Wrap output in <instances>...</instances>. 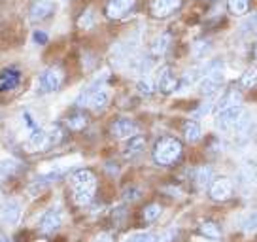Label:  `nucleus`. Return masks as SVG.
<instances>
[{
	"label": "nucleus",
	"mask_w": 257,
	"mask_h": 242,
	"mask_svg": "<svg viewBox=\"0 0 257 242\" xmlns=\"http://www.w3.org/2000/svg\"><path fill=\"white\" fill-rule=\"evenodd\" d=\"M70 187H72V199L78 206H87L93 201L96 191V178L87 169H78L70 176Z\"/></svg>",
	"instance_id": "nucleus-1"
},
{
	"label": "nucleus",
	"mask_w": 257,
	"mask_h": 242,
	"mask_svg": "<svg viewBox=\"0 0 257 242\" xmlns=\"http://www.w3.org/2000/svg\"><path fill=\"white\" fill-rule=\"evenodd\" d=\"M182 155V142L172 137L161 138L153 148V159L161 167H169L172 163H176Z\"/></svg>",
	"instance_id": "nucleus-2"
},
{
	"label": "nucleus",
	"mask_w": 257,
	"mask_h": 242,
	"mask_svg": "<svg viewBox=\"0 0 257 242\" xmlns=\"http://www.w3.org/2000/svg\"><path fill=\"white\" fill-rule=\"evenodd\" d=\"M225 80V72H223V65L221 63H212V65L204 70V76L201 78V81L197 83V89L202 97H212L216 95L219 87L223 85Z\"/></svg>",
	"instance_id": "nucleus-3"
},
{
	"label": "nucleus",
	"mask_w": 257,
	"mask_h": 242,
	"mask_svg": "<svg viewBox=\"0 0 257 242\" xmlns=\"http://www.w3.org/2000/svg\"><path fill=\"white\" fill-rule=\"evenodd\" d=\"M64 80V72L59 66H49L46 70H42L38 80H36V95H51L61 87Z\"/></svg>",
	"instance_id": "nucleus-4"
},
{
	"label": "nucleus",
	"mask_w": 257,
	"mask_h": 242,
	"mask_svg": "<svg viewBox=\"0 0 257 242\" xmlns=\"http://www.w3.org/2000/svg\"><path fill=\"white\" fill-rule=\"evenodd\" d=\"M138 46V36H128L125 40L117 42L112 48V61L117 66L127 65V61L137 53Z\"/></svg>",
	"instance_id": "nucleus-5"
},
{
	"label": "nucleus",
	"mask_w": 257,
	"mask_h": 242,
	"mask_svg": "<svg viewBox=\"0 0 257 242\" xmlns=\"http://www.w3.org/2000/svg\"><path fill=\"white\" fill-rule=\"evenodd\" d=\"M155 87H157V91L163 93V95H170V93H174L178 89V78L170 66H163L159 72H157Z\"/></svg>",
	"instance_id": "nucleus-6"
},
{
	"label": "nucleus",
	"mask_w": 257,
	"mask_h": 242,
	"mask_svg": "<svg viewBox=\"0 0 257 242\" xmlns=\"http://www.w3.org/2000/svg\"><path fill=\"white\" fill-rule=\"evenodd\" d=\"M242 106H231V108H225L221 112L216 113V127L219 131H233V127L236 125L238 117L242 115Z\"/></svg>",
	"instance_id": "nucleus-7"
},
{
	"label": "nucleus",
	"mask_w": 257,
	"mask_h": 242,
	"mask_svg": "<svg viewBox=\"0 0 257 242\" xmlns=\"http://www.w3.org/2000/svg\"><path fill=\"white\" fill-rule=\"evenodd\" d=\"M21 204L14 199H8V201L4 202L2 206H0V219L6 223V225H17L19 221H21Z\"/></svg>",
	"instance_id": "nucleus-8"
},
{
	"label": "nucleus",
	"mask_w": 257,
	"mask_h": 242,
	"mask_svg": "<svg viewBox=\"0 0 257 242\" xmlns=\"http://www.w3.org/2000/svg\"><path fill=\"white\" fill-rule=\"evenodd\" d=\"M210 199L214 201H227L233 195V182L229 178H217L210 184Z\"/></svg>",
	"instance_id": "nucleus-9"
},
{
	"label": "nucleus",
	"mask_w": 257,
	"mask_h": 242,
	"mask_svg": "<svg viewBox=\"0 0 257 242\" xmlns=\"http://www.w3.org/2000/svg\"><path fill=\"white\" fill-rule=\"evenodd\" d=\"M110 133H112L113 138L127 140V138H131L137 133V125H135V121L128 119V117H117V119H113Z\"/></svg>",
	"instance_id": "nucleus-10"
},
{
	"label": "nucleus",
	"mask_w": 257,
	"mask_h": 242,
	"mask_svg": "<svg viewBox=\"0 0 257 242\" xmlns=\"http://www.w3.org/2000/svg\"><path fill=\"white\" fill-rule=\"evenodd\" d=\"M135 4H137V0H110L106 4V17L108 19H123L135 8Z\"/></svg>",
	"instance_id": "nucleus-11"
},
{
	"label": "nucleus",
	"mask_w": 257,
	"mask_h": 242,
	"mask_svg": "<svg viewBox=\"0 0 257 242\" xmlns=\"http://www.w3.org/2000/svg\"><path fill=\"white\" fill-rule=\"evenodd\" d=\"M55 12V4L51 0H36L29 10V19L34 23H40L44 19H48Z\"/></svg>",
	"instance_id": "nucleus-12"
},
{
	"label": "nucleus",
	"mask_w": 257,
	"mask_h": 242,
	"mask_svg": "<svg viewBox=\"0 0 257 242\" xmlns=\"http://www.w3.org/2000/svg\"><path fill=\"white\" fill-rule=\"evenodd\" d=\"M61 221H63L61 212H59L57 208H49L42 214L40 221H38V229H40L42 233H48V234L55 233L57 229L61 227Z\"/></svg>",
	"instance_id": "nucleus-13"
},
{
	"label": "nucleus",
	"mask_w": 257,
	"mask_h": 242,
	"mask_svg": "<svg viewBox=\"0 0 257 242\" xmlns=\"http://www.w3.org/2000/svg\"><path fill=\"white\" fill-rule=\"evenodd\" d=\"M49 148L48 142V133L42 129H34L29 133V138L25 142V150L27 152H44Z\"/></svg>",
	"instance_id": "nucleus-14"
},
{
	"label": "nucleus",
	"mask_w": 257,
	"mask_h": 242,
	"mask_svg": "<svg viewBox=\"0 0 257 242\" xmlns=\"http://www.w3.org/2000/svg\"><path fill=\"white\" fill-rule=\"evenodd\" d=\"M182 6V0H153L152 2V14L155 17H169L172 16L178 8Z\"/></svg>",
	"instance_id": "nucleus-15"
},
{
	"label": "nucleus",
	"mask_w": 257,
	"mask_h": 242,
	"mask_svg": "<svg viewBox=\"0 0 257 242\" xmlns=\"http://www.w3.org/2000/svg\"><path fill=\"white\" fill-rule=\"evenodd\" d=\"M146 150V138L140 135H133L131 138H127V142L123 146V155L127 159H135Z\"/></svg>",
	"instance_id": "nucleus-16"
},
{
	"label": "nucleus",
	"mask_w": 257,
	"mask_h": 242,
	"mask_svg": "<svg viewBox=\"0 0 257 242\" xmlns=\"http://www.w3.org/2000/svg\"><path fill=\"white\" fill-rule=\"evenodd\" d=\"M170 44H172V36H170L169 33L159 34V36L152 42V46H150V55H152V57L165 55V53L169 51Z\"/></svg>",
	"instance_id": "nucleus-17"
},
{
	"label": "nucleus",
	"mask_w": 257,
	"mask_h": 242,
	"mask_svg": "<svg viewBox=\"0 0 257 242\" xmlns=\"http://www.w3.org/2000/svg\"><path fill=\"white\" fill-rule=\"evenodd\" d=\"M19 81H21V72L16 68H6L0 74V91H10V89L17 87Z\"/></svg>",
	"instance_id": "nucleus-18"
},
{
	"label": "nucleus",
	"mask_w": 257,
	"mask_h": 242,
	"mask_svg": "<svg viewBox=\"0 0 257 242\" xmlns=\"http://www.w3.org/2000/svg\"><path fill=\"white\" fill-rule=\"evenodd\" d=\"M242 102V97L240 93L236 91V89H229V91H225L223 95L219 97V100L216 102V113L225 110V108H231V106H236Z\"/></svg>",
	"instance_id": "nucleus-19"
},
{
	"label": "nucleus",
	"mask_w": 257,
	"mask_h": 242,
	"mask_svg": "<svg viewBox=\"0 0 257 242\" xmlns=\"http://www.w3.org/2000/svg\"><path fill=\"white\" fill-rule=\"evenodd\" d=\"M249 131H251V117H249L248 112H242V115L236 121V125L233 127L234 137H236V140H246Z\"/></svg>",
	"instance_id": "nucleus-20"
},
{
	"label": "nucleus",
	"mask_w": 257,
	"mask_h": 242,
	"mask_svg": "<svg viewBox=\"0 0 257 242\" xmlns=\"http://www.w3.org/2000/svg\"><path fill=\"white\" fill-rule=\"evenodd\" d=\"M212 178H214V172L210 167H199L195 172V184L199 189H206L212 184Z\"/></svg>",
	"instance_id": "nucleus-21"
},
{
	"label": "nucleus",
	"mask_w": 257,
	"mask_h": 242,
	"mask_svg": "<svg viewBox=\"0 0 257 242\" xmlns=\"http://www.w3.org/2000/svg\"><path fill=\"white\" fill-rule=\"evenodd\" d=\"M201 135H202V131H201V125L197 123L195 119L191 121H187L184 125V137L187 142H199L201 140Z\"/></svg>",
	"instance_id": "nucleus-22"
},
{
	"label": "nucleus",
	"mask_w": 257,
	"mask_h": 242,
	"mask_svg": "<svg viewBox=\"0 0 257 242\" xmlns=\"http://www.w3.org/2000/svg\"><path fill=\"white\" fill-rule=\"evenodd\" d=\"M17 170H19V161L14 159V157H4L0 161V178L14 176Z\"/></svg>",
	"instance_id": "nucleus-23"
},
{
	"label": "nucleus",
	"mask_w": 257,
	"mask_h": 242,
	"mask_svg": "<svg viewBox=\"0 0 257 242\" xmlns=\"http://www.w3.org/2000/svg\"><path fill=\"white\" fill-rule=\"evenodd\" d=\"M87 115L83 112H76L72 113V115H68V119H66V125H68V129H72V131H81V129H85L87 127Z\"/></svg>",
	"instance_id": "nucleus-24"
},
{
	"label": "nucleus",
	"mask_w": 257,
	"mask_h": 242,
	"mask_svg": "<svg viewBox=\"0 0 257 242\" xmlns=\"http://www.w3.org/2000/svg\"><path fill=\"white\" fill-rule=\"evenodd\" d=\"M199 229H201L202 236H206L210 240H217V238L221 236V229H219V225L214 223V221H202Z\"/></svg>",
	"instance_id": "nucleus-25"
},
{
	"label": "nucleus",
	"mask_w": 257,
	"mask_h": 242,
	"mask_svg": "<svg viewBox=\"0 0 257 242\" xmlns=\"http://www.w3.org/2000/svg\"><path fill=\"white\" fill-rule=\"evenodd\" d=\"M240 85L244 89H251L257 85V65L249 66L246 72L240 76Z\"/></svg>",
	"instance_id": "nucleus-26"
},
{
	"label": "nucleus",
	"mask_w": 257,
	"mask_h": 242,
	"mask_svg": "<svg viewBox=\"0 0 257 242\" xmlns=\"http://www.w3.org/2000/svg\"><path fill=\"white\" fill-rule=\"evenodd\" d=\"M249 10V0H229V12L236 17H242Z\"/></svg>",
	"instance_id": "nucleus-27"
},
{
	"label": "nucleus",
	"mask_w": 257,
	"mask_h": 242,
	"mask_svg": "<svg viewBox=\"0 0 257 242\" xmlns=\"http://www.w3.org/2000/svg\"><path fill=\"white\" fill-rule=\"evenodd\" d=\"M240 33L244 36H257V14H251V16L240 25Z\"/></svg>",
	"instance_id": "nucleus-28"
},
{
	"label": "nucleus",
	"mask_w": 257,
	"mask_h": 242,
	"mask_svg": "<svg viewBox=\"0 0 257 242\" xmlns=\"http://www.w3.org/2000/svg\"><path fill=\"white\" fill-rule=\"evenodd\" d=\"M78 27L83 29V31L93 29V27H95V12H93L91 8L85 10V12L80 16V19H78Z\"/></svg>",
	"instance_id": "nucleus-29"
},
{
	"label": "nucleus",
	"mask_w": 257,
	"mask_h": 242,
	"mask_svg": "<svg viewBox=\"0 0 257 242\" xmlns=\"http://www.w3.org/2000/svg\"><path fill=\"white\" fill-rule=\"evenodd\" d=\"M137 91L142 97H150L153 91H155V83H153L148 76H144V78H140V80L137 81Z\"/></svg>",
	"instance_id": "nucleus-30"
},
{
	"label": "nucleus",
	"mask_w": 257,
	"mask_h": 242,
	"mask_svg": "<svg viewBox=\"0 0 257 242\" xmlns=\"http://www.w3.org/2000/svg\"><path fill=\"white\" fill-rule=\"evenodd\" d=\"M242 231L246 234H253L257 233V210L255 212H249L246 219L242 221Z\"/></svg>",
	"instance_id": "nucleus-31"
},
{
	"label": "nucleus",
	"mask_w": 257,
	"mask_h": 242,
	"mask_svg": "<svg viewBox=\"0 0 257 242\" xmlns=\"http://www.w3.org/2000/svg\"><path fill=\"white\" fill-rule=\"evenodd\" d=\"M161 212H163V208H161L159 204H148L144 208V221H148V223L155 221L161 216Z\"/></svg>",
	"instance_id": "nucleus-32"
},
{
	"label": "nucleus",
	"mask_w": 257,
	"mask_h": 242,
	"mask_svg": "<svg viewBox=\"0 0 257 242\" xmlns=\"http://www.w3.org/2000/svg\"><path fill=\"white\" fill-rule=\"evenodd\" d=\"M48 142H49V148L59 144V142H63V131L59 129V127H51L48 131Z\"/></svg>",
	"instance_id": "nucleus-33"
},
{
	"label": "nucleus",
	"mask_w": 257,
	"mask_h": 242,
	"mask_svg": "<svg viewBox=\"0 0 257 242\" xmlns=\"http://www.w3.org/2000/svg\"><path fill=\"white\" fill-rule=\"evenodd\" d=\"M208 51H210V42H206V40L197 42V44L193 46V55L195 57H204Z\"/></svg>",
	"instance_id": "nucleus-34"
},
{
	"label": "nucleus",
	"mask_w": 257,
	"mask_h": 242,
	"mask_svg": "<svg viewBox=\"0 0 257 242\" xmlns=\"http://www.w3.org/2000/svg\"><path fill=\"white\" fill-rule=\"evenodd\" d=\"M127 242H157V238L152 233H135L133 236H128Z\"/></svg>",
	"instance_id": "nucleus-35"
},
{
	"label": "nucleus",
	"mask_w": 257,
	"mask_h": 242,
	"mask_svg": "<svg viewBox=\"0 0 257 242\" xmlns=\"http://www.w3.org/2000/svg\"><path fill=\"white\" fill-rule=\"evenodd\" d=\"M32 42H34L36 46H42V44L48 42V34L44 33V31H34V33H32Z\"/></svg>",
	"instance_id": "nucleus-36"
},
{
	"label": "nucleus",
	"mask_w": 257,
	"mask_h": 242,
	"mask_svg": "<svg viewBox=\"0 0 257 242\" xmlns=\"http://www.w3.org/2000/svg\"><path fill=\"white\" fill-rule=\"evenodd\" d=\"M23 119H25V125H27V129L29 131H34V129H38V125H36V121H34V117H32L29 112H25L23 113Z\"/></svg>",
	"instance_id": "nucleus-37"
},
{
	"label": "nucleus",
	"mask_w": 257,
	"mask_h": 242,
	"mask_svg": "<svg viewBox=\"0 0 257 242\" xmlns=\"http://www.w3.org/2000/svg\"><path fill=\"white\" fill-rule=\"evenodd\" d=\"M123 197H125V199H128V201H137L138 197H140V189H137V187H131V189H127V191L123 193Z\"/></svg>",
	"instance_id": "nucleus-38"
},
{
	"label": "nucleus",
	"mask_w": 257,
	"mask_h": 242,
	"mask_svg": "<svg viewBox=\"0 0 257 242\" xmlns=\"http://www.w3.org/2000/svg\"><path fill=\"white\" fill-rule=\"evenodd\" d=\"M178 236V231L176 229H170V231H167V233L161 236V242H174Z\"/></svg>",
	"instance_id": "nucleus-39"
},
{
	"label": "nucleus",
	"mask_w": 257,
	"mask_h": 242,
	"mask_svg": "<svg viewBox=\"0 0 257 242\" xmlns=\"http://www.w3.org/2000/svg\"><path fill=\"white\" fill-rule=\"evenodd\" d=\"M210 108H212V102H204V104L195 112V115H204V113H208L210 112Z\"/></svg>",
	"instance_id": "nucleus-40"
},
{
	"label": "nucleus",
	"mask_w": 257,
	"mask_h": 242,
	"mask_svg": "<svg viewBox=\"0 0 257 242\" xmlns=\"http://www.w3.org/2000/svg\"><path fill=\"white\" fill-rule=\"evenodd\" d=\"M110 240H112V236H110V234H106V233H102V234H98V236H96L95 242H110Z\"/></svg>",
	"instance_id": "nucleus-41"
},
{
	"label": "nucleus",
	"mask_w": 257,
	"mask_h": 242,
	"mask_svg": "<svg viewBox=\"0 0 257 242\" xmlns=\"http://www.w3.org/2000/svg\"><path fill=\"white\" fill-rule=\"evenodd\" d=\"M0 242H10V238L4 233H2V231H0Z\"/></svg>",
	"instance_id": "nucleus-42"
},
{
	"label": "nucleus",
	"mask_w": 257,
	"mask_h": 242,
	"mask_svg": "<svg viewBox=\"0 0 257 242\" xmlns=\"http://www.w3.org/2000/svg\"><path fill=\"white\" fill-rule=\"evenodd\" d=\"M253 57H255V65H257V44H255V48H253Z\"/></svg>",
	"instance_id": "nucleus-43"
},
{
	"label": "nucleus",
	"mask_w": 257,
	"mask_h": 242,
	"mask_svg": "<svg viewBox=\"0 0 257 242\" xmlns=\"http://www.w3.org/2000/svg\"><path fill=\"white\" fill-rule=\"evenodd\" d=\"M0 117H2V113H0Z\"/></svg>",
	"instance_id": "nucleus-44"
}]
</instances>
